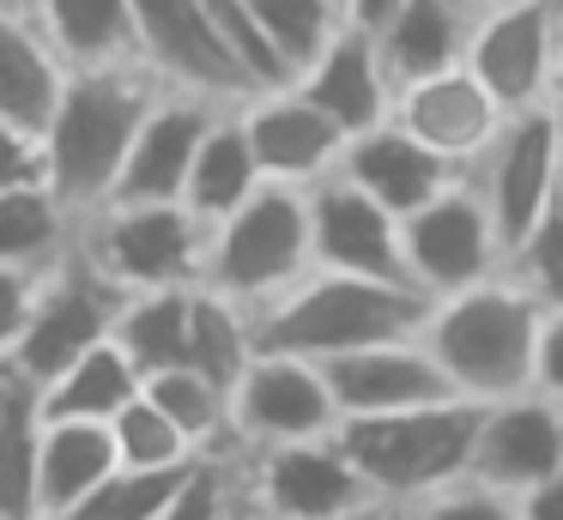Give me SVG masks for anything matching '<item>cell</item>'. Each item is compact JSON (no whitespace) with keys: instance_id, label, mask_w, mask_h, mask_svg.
<instances>
[{"instance_id":"1","label":"cell","mask_w":563,"mask_h":520,"mask_svg":"<svg viewBox=\"0 0 563 520\" xmlns=\"http://www.w3.org/2000/svg\"><path fill=\"white\" fill-rule=\"evenodd\" d=\"M539 321H545V302L527 297L509 273H497L485 285L437 297L424 327H418V339L442 363L454 394L485 406V399H509L521 387H533Z\"/></svg>"},{"instance_id":"2","label":"cell","mask_w":563,"mask_h":520,"mask_svg":"<svg viewBox=\"0 0 563 520\" xmlns=\"http://www.w3.org/2000/svg\"><path fill=\"white\" fill-rule=\"evenodd\" d=\"M158 85L146 67H98V73H67V91L43 128L49 152V188L67 200V212L86 218L115 193V176L128 164L146 109L158 103Z\"/></svg>"},{"instance_id":"3","label":"cell","mask_w":563,"mask_h":520,"mask_svg":"<svg viewBox=\"0 0 563 520\" xmlns=\"http://www.w3.org/2000/svg\"><path fill=\"white\" fill-rule=\"evenodd\" d=\"M430 314V297L388 278H352V273H309L285 297L255 309V345L291 351V357L328 363L345 351L382 345V339H412Z\"/></svg>"},{"instance_id":"4","label":"cell","mask_w":563,"mask_h":520,"mask_svg":"<svg viewBox=\"0 0 563 520\" xmlns=\"http://www.w3.org/2000/svg\"><path fill=\"white\" fill-rule=\"evenodd\" d=\"M316 273V236H309V188L261 181L231 218L207 230V273L200 285L243 302L249 314Z\"/></svg>"},{"instance_id":"5","label":"cell","mask_w":563,"mask_h":520,"mask_svg":"<svg viewBox=\"0 0 563 520\" xmlns=\"http://www.w3.org/2000/svg\"><path fill=\"white\" fill-rule=\"evenodd\" d=\"M478 406L473 399H437L412 411H382V418H340V447L364 472L369 496L388 508H406L442 484L466 478L473 460Z\"/></svg>"},{"instance_id":"6","label":"cell","mask_w":563,"mask_h":520,"mask_svg":"<svg viewBox=\"0 0 563 520\" xmlns=\"http://www.w3.org/2000/svg\"><path fill=\"white\" fill-rule=\"evenodd\" d=\"M74 248L122 290L200 285L207 273V224L183 200H110L79 218Z\"/></svg>"},{"instance_id":"7","label":"cell","mask_w":563,"mask_h":520,"mask_svg":"<svg viewBox=\"0 0 563 520\" xmlns=\"http://www.w3.org/2000/svg\"><path fill=\"white\" fill-rule=\"evenodd\" d=\"M236 496L273 520H345L369 508L364 472L333 435H309V442H273V447H243L236 454Z\"/></svg>"},{"instance_id":"8","label":"cell","mask_w":563,"mask_h":520,"mask_svg":"<svg viewBox=\"0 0 563 520\" xmlns=\"http://www.w3.org/2000/svg\"><path fill=\"white\" fill-rule=\"evenodd\" d=\"M122 297H128L122 285H110L86 254L67 248L37 285V309H31L25 339H19V351H13V369L25 375L31 387H49L74 357H86L98 339L115 333Z\"/></svg>"},{"instance_id":"9","label":"cell","mask_w":563,"mask_h":520,"mask_svg":"<svg viewBox=\"0 0 563 520\" xmlns=\"http://www.w3.org/2000/svg\"><path fill=\"white\" fill-rule=\"evenodd\" d=\"M400 248H406V278L424 290L430 302L454 297L466 285H485L503 273V236L490 224L485 200H478L473 176H461L454 188H442L437 200H424L418 212L400 218Z\"/></svg>"},{"instance_id":"10","label":"cell","mask_w":563,"mask_h":520,"mask_svg":"<svg viewBox=\"0 0 563 520\" xmlns=\"http://www.w3.org/2000/svg\"><path fill=\"white\" fill-rule=\"evenodd\" d=\"M466 73L503 109H539L558 97V0H503L473 12Z\"/></svg>"},{"instance_id":"11","label":"cell","mask_w":563,"mask_h":520,"mask_svg":"<svg viewBox=\"0 0 563 520\" xmlns=\"http://www.w3.org/2000/svg\"><path fill=\"white\" fill-rule=\"evenodd\" d=\"M134 31H140V67L158 85L207 103H243L249 79L231 60L207 0H134Z\"/></svg>"},{"instance_id":"12","label":"cell","mask_w":563,"mask_h":520,"mask_svg":"<svg viewBox=\"0 0 563 520\" xmlns=\"http://www.w3.org/2000/svg\"><path fill=\"white\" fill-rule=\"evenodd\" d=\"M231 430H236V447L333 435L340 430V406H333L321 363L291 357V351H255L243 381L231 387Z\"/></svg>"},{"instance_id":"13","label":"cell","mask_w":563,"mask_h":520,"mask_svg":"<svg viewBox=\"0 0 563 520\" xmlns=\"http://www.w3.org/2000/svg\"><path fill=\"white\" fill-rule=\"evenodd\" d=\"M466 176H473L478 200H485L490 224H497V236H503V254H509L515 242H521L527 230L539 224V212L558 200V145H551V103L515 109V115L503 121V133L485 145V157H478Z\"/></svg>"},{"instance_id":"14","label":"cell","mask_w":563,"mask_h":520,"mask_svg":"<svg viewBox=\"0 0 563 520\" xmlns=\"http://www.w3.org/2000/svg\"><path fill=\"white\" fill-rule=\"evenodd\" d=\"M563 466V399L521 387L509 399H485L473 430L466 478L490 484L503 496H521L527 484L551 478Z\"/></svg>"},{"instance_id":"15","label":"cell","mask_w":563,"mask_h":520,"mask_svg":"<svg viewBox=\"0 0 563 520\" xmlns=\"http://www.w3.org/2000/svg\"><path fill=\"white\" fill-rule=\"evenodd\" d=\"M309 236H316V266L321 273L412 285V278H406V248H400V218H394L382 200H369L364 188H352L340 169L309 188Z\"/></svg>"},{"instance_id":"16","label":"cell","mask_w":563,"mask_h":520,"mask_svg":"<svg viewBox=\"0 0 563 520\" xmlns=\"http://www.w3.org/2000/svg\"><path fill=\"white\" fill-rule=\"evenodd\" d=\"M388 121H394V128H406L412 140H424L437 157L473 169L478 157H485V145L503 133L509 109H503L497 97L466 73V60H461V67H442V73H430V79L400 85V91H394Z\"/></svg>"},{"instance_id":"17","label":"cell","mask_w":563,"mask_h":520,"mask_svg":"<svg viewBox=\"0 0 563 520\" xmlns=\"http://www.w3.org/2000/svg\"><path fill=\"white\" fill-rule=\"evenodd\" d=\"M243 115V133L255 145V164L267 181H291V188H316L340 169L345 152V128L333 115H321L297 85H279V91H255L236 103Z\"/></svg>"},{"instance_id":"18","label":"cell","mask_w":563,"mask_h":520,"mask_svg":"<svg viewBox=\"0 0 563 520\" xmlns=\"http://www.w3.org/2000/svg\"><path fill=\"white\" fill-rule=\"evenodd\" d=\"M321 375H328V387H333L340 418H382V411H412V406H437V399H461L418 333L412 339H382V345L345 351V357H328Z\"/></svg>"},{"instance_id":"19","label":"cell","mask_w":563,"mask_h":520,"mask_svg":"<svg viewBox=\"0 0 563 520\" xmlns=\"http://www.w3.org/2000/svg\"><path fill=\"white\" fill-rule=\"evenodd\" d=\"M219 109H231V103H207V97H188V91H158V103L146 109L134 145H128V164L115 176L110 200H183L195 152Z\"/></svg>"},{"instance_id":"20","label":"cell","mask_w":563,"mask_h":520,"mask_svg":"<svg viewBox=\"0 0 563 520\" xmlns=\"http://www.w3.org/2000/svg\"><path fill=\"white\" fill-rule=\"evenodd\" d=\"M340 176L352 181V188H364L369 200H382L394 218H406L424 200H437L442 188H454L466 169L449 164V157H437L424 140H412V133L394 128V121H376V128L345 140Z\"/></svg>"},{"instance_id":"21","label":"cell","mask_w":563,"mask_h":520,"mask_svg":"<svg viewBox=\"0 0 563 520\" xmlns=\"http://www.w3.org/2000/svg\"><path fill=\"white\" fill-rule=\"evenodd\" d=\"M297 91H303L321 115L340 121L345 140L376 128V121H388V109H394V79H388V67H382V48L364 24H345V31L297 73Z\"/></svg>"},{"instance_id":"22","label":"cell","mask_w":563,"mask_h":520,"mask_svg":"<svg viewBox=\"0 0 563 520\" xmlns=\"http://www.w3.org/2000/svg\"><path fill=\"white\" fill-rule=\"evenodd\" d=\"M49 48L67 60V73L98 67H140L134 0H25Z\"/></svg>"},{"instance_id":"23","label":"cell","mask_w":563,"mask_h":520,"mask_svg":"<svg viewBox=\"0 0 563 520\" xmlns=\"http://www.w3.org/2000/svg\"><path fill=\"white\" fill-rule=\"evenodd\" d=\"M466 31H473V7L466 0H400L369 36H376L382 67H388L394 91H400V85L430 79L442 67H461Z\"/></svg>"},{"instance_id":"24","label":"cell","mask_w":563,"mask_h":520,"mask_svg":"<svg viewBox=\"0 0 563 520\" xmlns=\"http://www.w3.org/2000/svg\"><path fill=\"white\" fill-rule=\"evenodd\" d=\"M67 91V60L25 7H0V121L43 133Z\"/></svg>"},{"instance_id":"25","label":"cell","mask_w":563,"mask_h":520,"mask_svg":"<svg viewBox=\"0 0 563 520\" xmlns=\"http://www.w3.org/2000/svg\"><path fill=\"white\" fill-rule=\"evenodd\" d=\"M115 460V435L110 423H86V418H43L37 435V496H43V520H62L98 490Z\"/></svg>"},{"instance_id":"26","label":"cell","mask_w":563,"mask_h":520,"mask_svg":"<svg viewBox=\"0 0 563 520\" xmlns=\"http://www.w3.org/2000/svg\"><path fill=\"white\" fill-rule=\"evenodd\" d=\"M261 181H267V176H261V164H255V145H249V133H243L236 103L219 109V115H212V128H207V140H200V152H195L183 206L212 230L219 218H231L236 206L261 188Z\"/></svg>"},{"instance_id":"27","label":"cell","mask_w":563,"mask_h":520,"mask_svg":"<svg viewBox=\"0 0 563 520\" xmlns=\"http://www.w3.org/2000/svg\"><path fill=\"white\" fill-rule=\"evenodd\" d=\"M140 387H146V375L134 369V357H128L115 339H98V345L67 363L49 387H37V406H43V418L110 423L128 399H140Z\"/></svg>"},{"instance_id":"28","label":"cell","mask_w":563,"mask_h":520,"mask_svg":"<svg viewBox=\"0 0 563 520\" xmlns=\"http://www.w3.org/2000/svg\"><path fill=\"white\" fill-rule=\"evenodd\" d=\"M188 309H195V285H164V290H128L115 309V345L134 357L140 375H158L188 363Z\"/></svg>"},{"instance_id":"29","label":"cell","mask_w":563,"mask_h":520,"mask_svg":"<svg viewBox=\"0 0 563 520\" xmlns=\"http://www.w3.org/2000/svg\"><path fill=\"white\" fill-rule=\"evenodd\" d=\"M79 236V218L67 200L43 181V188H13L0 193V266L13 273H49Z\"/></svg>"},{"instance_id":"30","label":"cell","mask_w":563,"mask_h":520,"mask_svg":"<svg viewBox=\"0 0 563 520\" xmlns=\"http://www.w3.org/2000/svg\"><path fill=\"white\" fill-rule=\"evenodd\" d=\"M146 399L195 442L200 460L243 454V447H236V430H231V394H224L219 381H207L195 363H176V369L146 375Z\"/></svg>"},{"instance_id":"31","label":"cell","mask_w":563,"mask_h":520,"mask_svg":"<svg viewBox=\"0 0 563 520\" xmlns=\"http://www.w3.org/2000/svg\"><path fill=\"white\" fill-rule=\"evenodd\" d=\"M255 314L243 302L219 297V290L195 285V309H188V363H195L207 381H219L231 394L243 381V369L255 363Z\"/></svg>"},{"instance_id":"32","label":"cell","mask_w":563,"mask_h":520,"mask_svg":"<svg viewBox=\"0 0 563 520\" xmlns=\"http://www.w3.org/2000/svg\"><path fill=\"white\" fill-rule=\"evenodd\" d=\"M249 7H255L261 31L273 36V48L285 55L291 79L345 31V24H352L345 19V0H249Z\"/></svg>"},{"instance_id":"33","label":"cell","mask_w":563,"mask_h":520,"mask_svg":"<svg viewBox=\"0 0 563 520\" xmlns=\"http://www.w3.org/2000/svg\"><path fill=\"white\" fill-rule=\"evenodd\" d=\"M110 435H115V460L134 466V472H164V466H188V460H200L195 442H188V435L146 399V387H140V399H128V406L110 418Z\"/></svg>"},{"instance_id":"34","label":"cell","mask_w":563,"mask_h":520,"mask_svg":"<svg viewBox=\"0 0 563 520\" xmlns=\"http://www.w3.org/2000/svg\"><path fill=\"white\" fill-rule=\"evenodd\" d=\"M37 435H43V406H25L19 418L0 423V520H43Z\"/></svg>"},{"instance_id":"35","label":"cell","mask_w":563,"mask_h":520,"mask_svg":"<svg viewBox=\"0 0 563 520\" xmlns=\"http://www.w3.org/2000/svg\"><path fill=\"white\" fill-rule=\"evenodd\" d=\"M503 273H509L527 297L545 302V309H558V302H563V193L539 212V224L509 248Z\"/></svg>"},{"instance_id":"36","label":"cell","mask_w":563,"mask_h":520,"mask_svg":"<svg viewBox=\"0 0 563 520\" xmlns=\"http://www.w3.org/2000/svg\"><path fill=\"white\" fill-rule=\"evenodd\" d=\"M400 520H521V515H515V496L490 490V484H478V478H454V484H442V490L406 502Z\"/></svg>"},{"instance_id":"37","label":"cell","mask_w":563,"mask_h":520,"mask_svg":"<svg viewBox=\"0 0 563 520\" xmlns=\"http://www.w3.org/2000/svg\"><path fill=\"white\" fill-rule=\"evenodd\" d=\"M43 181H49V152H43V133L0 121V193L43 188Z\"/></svg>"},{"instance_id":"38","label":"cell","mask_w":563,"mask_h":520,"mask_svg":"<svg viewBox=\"0 0 563 520\" xmlns=\"http://www.w3.org/2000/svg\"><path fill=\"white\" fill-rule=\"evenodd\" d=\"M37 285H43V273L0 266V357H13L19 339H25V321H31V309H37Z\"/></svg>"},{"instance_id":"39","label":"cell","mask_w":563,"mask_h":520,"mask_svg":"<svg viewBox=\"0 0 563 520\" xmlns=\"http://www.w3.org/2000/svg\"><path fill=\"white\" fill-rule=\"evenodd\" d=\"M533 387L551 399H563V302L545 309L539 321V357H533Z\"/></svg>"},{"instance_id":"40","label":"cell","mask_w":563,"mask_h":520,"mask_svg":"<svg viewBox=\"0 0 563 520\" xmlns=\"http://www.w3.org/2000/svg\"><path fill=\"white\" fill-rule=\"evenodd\" d=\"M515 515L521 520H563V466L551 472V478L527 484V490L515 496Z\"/></svg>"},{"instance_id":"41","label":"cell","mask_w":563,"mask_h":520,"mask_svg":"<svg viewBox=\"0 0 563 520\" xmlns=\"http://www.w3.org/2000/svg\"><path fill=\"white\" fill-rule=\"evenodd\" d=\"M25 406H37V387H31L25 375L13 369V357H0V423L19 418Z\"/></svg>"},{"instance_id":"42","label":"cell","mask_w":563,"mask_h":520,"mask_svg":"<svg viewBox=\"0 0 563 520\" xmlns=\"http://www.w3.org/2000/svg\"><path fill=\"white\" fill-rule=\"evenodd\" d=\"M394 7H400V0H345V19H352V24H364V31H376V24L388 19Z\"/></svg>"},{"instance_id":"43","label":"cell","mask_w":563,"mask_h":520,"mask_svg":"<svg viewBox=\"0 0 563 520\" xmlns=\"http://www.w3.org/2000/svg\"><path fill=\"white\" fill-rule=\"evenodd\" d=\"M551 145H558V193H563V91L551 97Z\"/></svg>"},{"instance_id":"44","label":"cell","mask_w":563,"mask_h":520,"mask_svg":"<svg viewBox=\"0 0 563 520\" xmlns=\"http://www.w3.org/2000/svg\"><path fill=\"white\" fill-rule=\"evenodd\" d=\"M345 520H400V508H388V502H369V508H357V515H345Z\"/></svg>"},{"instance_id":"45","label":"cell","mask_w":563,"mask_h":520,"mask_svg":"<svg viewBox=\"0 0 563 520\" xmlns=\"http://www.w3.org/2000/svg\"><path fill=\"white\" fill-rule=\"evenodd\" d=\"M224 520H273V515H261V508H249L243 496H236V502H231V515H224Z\"/></svg>"},{"instance_id":"46","label":"cell","mask_w":563,"mask_h":520,"mask_svg":"<svg viewBox=\"0 0 563 520\" xmlns=\"http://www.w3.org/2000/svg\"><path fill=\"white\" fill-rule=\"evenodd\" d=\"M558 91H563V0H558Z\"/></svg>"},{"instance_id":"47","label":"cell","mask_w":563,"mask_h":520,"mask_svg":"<svg viewBox=\"0 0 563 520\" xmlns=\"http://www.w3.org/2000/svg\"><path fill=\"white\" fill-rule=\"evenodd\" d=\"M466 7H473V12H485V7H503V0H466Z\"/></svg>"},{"instance_id":"48","label":"cell","mask_w":563,"mask_h":520,"mask_svg":"<svg viewBox=\"0 0 563 520\" xmlns=\"http://www.w3.org/2000/svg\"><path fill=\"white\" fill-rule=\"evenodd\" d=\"M0 7H25V0H0Z\"/></svg>"}]
</instances>
